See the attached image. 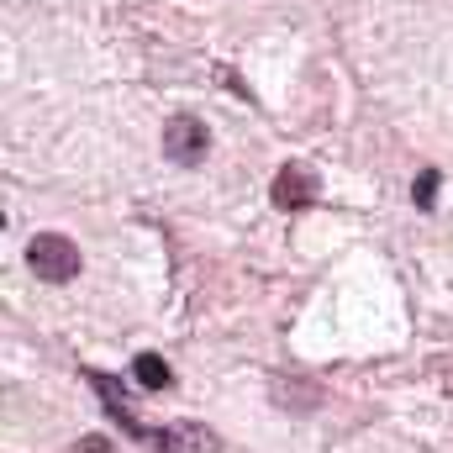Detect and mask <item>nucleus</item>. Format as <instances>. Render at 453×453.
<instances>
[{"label": "nucleus", "instance_id": "nucleus-3", "mask_svg": "<svg viewBox=\"0 0 453 453\" xmlns=\"http://www.w3.org/2000/svg\"><path fill=\"white\" fill-rule=\"evenodd\" d=\"M269 201H274L280 211H306V206L317 201V174H311L301 158L280 164V174H274V185H269Z\"/></svg>", "mask_w": 453, "mask_h": 453}, {"label": "nucleus", "instance_id": "nucleus-4", "mask_svg": "<svg viewBox=\"0 0 453 453\" xmlns=\"http://www.w3.org/2000/svg\"><path fill=\"white\" fill-rule=\"evenodd\" d=\"M153 443L164 453H217V433L211 427H196V422H180V427L153 433Z\"/></svg>", "mask_w": 453, "mask_h": 453}, {"label": "nucleus", "instance_id": "nucleus-6", "mask_svg": "<svg viewBox=\"0 0 453 453\" xmlns=\"http://www.w3.org/2000/svg\"><path fill=\"white\" fill-rule=\"evenodd\" d=\"M411 201H417L422 211H433V201H438V169H422V174H417V185H411Z\"/></svg>", "mask_w": 453, "mask_h": 453}, {"label": "nucleus", "instance_id": "nucleus-1", "mask_svg": "<svg viewBox=\"0 0 453 453\" xmlns=\"http://www.w3.org/2000/svg\"><path fill=\"white\" fill-rule=\"evenodd\" d=\"M27 269L42 280V285H69L80 274V242L64 237V232H37L27 242Z\"/></svg>", "mask_w": 453, "mask_h": 453}, {"label": "nucleus", "instance_id": "nucleus-2", "mask_svg": "<svg viewBox=\"0 0 453 453\" xmlns=\"http://www.w3.org/2000/svg\"><path fill=\"white\" fill-rule=\"evenodd\" d=\"M164 153H169L174 164H201V158L211 153V127L190 111L169 116V127H164Z\"/></svg>", "mask_w": 453, "mask_h": 453}, {"label": "nucleus", "instance_id": "nucleus-5", "mask_svg": "<svg viewBox=\"0 0 453 453\" xmlns=\"http://www.w3.org/2000/svg\"><path fill=\"white\" fill-rule=\"evenodd\" d=\"M132 380H137L142 390H169V385H174V374H169V364H164L158 353H137V364H132Z\"/></svg>", "mask_w": 453, "mask_h": 453}, {"label": "nucleus", "instance_id": "nucleus-7", "mask_svg": "<svg viewBox=\"0 0 453 453\" xmlns=\"http://www.w3.org/2000/svg\"><path fill=\"white\" fill-rule=\"evenodd\" d=\"M74 453H111V443H106V438H80Z\"/></svg>", "mask_w": 453, "mask_h": 453}]
</instances>
